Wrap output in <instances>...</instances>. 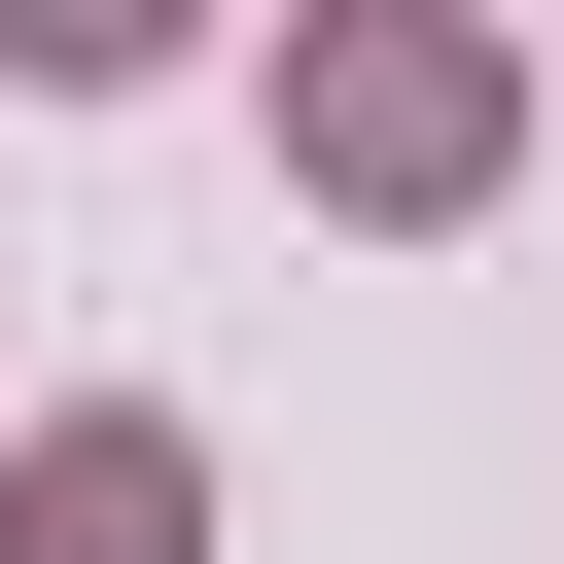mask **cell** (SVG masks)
Masks as SVG:
<instances>
[{
    "label": "cell",
    "mask_w": 564,
    "mask_h": 564,
    "mask_svg": "<svg viewBox=\"0 0 564 564\" xmlns=\"http://www.w3.org/2000/svg\"><path fill=\"white\" fill-rule=\"evenodd\" d=\"M0 564H212V423H141V388H70V423L0 458Z\"/></svg>",
    "instance_id": "obj_2"
},
{
    "label": "cell",
    "mask_w": 564,
    "mask_h": 564,
    "mask_svg": "<svg viewBox=\"0 0 564 564\" xmlns=\"http://www.w3.org/2000/svg\"><path fill=\"white\" fill-rule=\"evenodd\" d=\"M494 141H529V35H458V0H317L282 35V176L317 212H494Z\"/></svg>",
    "instance_id": "obj_1"
}]
</instances>
